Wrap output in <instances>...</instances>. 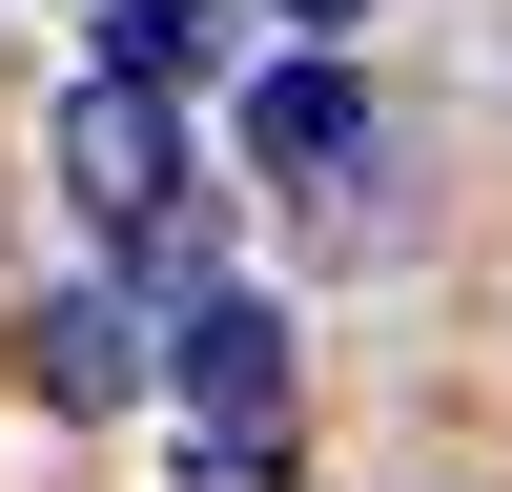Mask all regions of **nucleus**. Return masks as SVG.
Masks as SVG:
<instances>
[{"label":"nucleus","instance_id":"obj_1","mask_svg":"<svg viewBox=\"0 0 512 492\" xmlns=\"http://www.w3.org/2000/svg\"><path fill=\"white\" fill-rule=\"evenodd\" d=\"M164 369H185V451H205V492L287 472V308H246V287H205Z\"/></svg>","mask_w":512,"mask_h":492},{"label":"nucleus","instance_id":"obj_2","mask_svg":"<svg viewBox=\"0 0 512 492\" xmlns=\"http://www.w3.org/2000/svg\"><path fill=\"white\" fill-rule=\"evenodd\" d=\"M62 185L103 205V226H144V205L185 185V144H164V103H123V82H82V103H62Z\"/></svg>","mask_w":512,"mask_h":492},{"label":"nucleus","instance_id":"obj_3","mask_svg":"<svg viewBox=\"0 0 512 492\" xmlns=\"http://www.w3.org/2000/svg\"><path fill=\"white\" fill-rule=\"evenodd\" d=\"M349 144H369L349 62H267V82H246V164H267V185H328Z\"/></svg>","mask_w":512,"mask_h":492},{"label":"nucleus","instance_id":"obj_4","mask_svg":"<svg viewBox=\"0 0 512 492\" xmlns=\"http://www.w3.org/2000/svg\"><path fill=\"white\" fill-rule=\"evenodd\" d=\"M144 308H123V287H62V308H41V390H62V410H123V390H144Z\"/></svg>","mask_w":512,"mask_h":492},{"label":"nucleus","instance_id":"obj_5","mask_svg":"<svg viewBox=\"0 0 512 492\" xmlns=\"http://www.w3.org/2000/svg\"><path fill=\"white\" fill-rule=\"evenodd\" d=\"M205 62H226L205 0H123V21H103V82H123V103H164V82H205Z\"/></svg>","mask_w":512,"mask_h":492},{"label":"nucleus","instance_id":"obj_6","mask_svg":"<svg viewBox=\"0 0 512 492\" xmlns=\"http://www.w3.org/2000/svg\"><path fill=\"white\" fill-rule=\"evenodd\" d=\"M267 21H369V0H267Z\"/></svg>","mask_w":512,"mask_h":492}]
</instances>
